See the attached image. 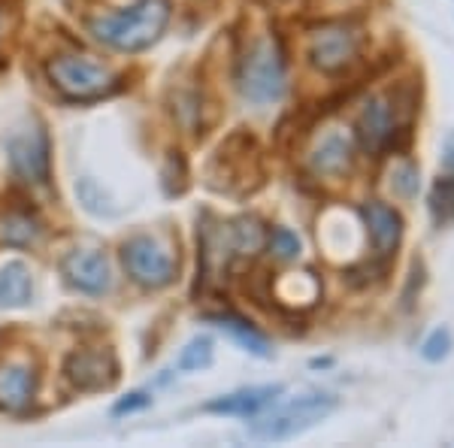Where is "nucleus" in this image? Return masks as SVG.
Masks as SVG:
<instances>
[{
	"mask_svg": "<svg viewBox=\"0 0 454 448\" xmlns=\"http://www.w3.org/2000/svg\"><path fill=\"white\" fill-rule=\"evenodd\" d=\"M34 300V279L27 263L10 261L0 267V306L4 310H21Z\"/></svg>",
	"mask_w": 454,
	"mask_h": 448,
	"instance_id": "f3484780",
	"label": "nucleus"
},
{
	"mask_svg": "<svg viewBox=\"0 0 454 448\" xmlns=\"http://www.w3.org/2000/svg\"><path fill=\"white\" fill-rule=\"evenodd\" d=\"M61 273L67 279L70 288L100 297L113 288V267H109L104 252H94V248H76V252L64 255Z\"/></svg>",
	"mask_w": 454,
	"mask_h": 448,
	"instance_id": "9b49d317",
	"label": "nucleus"
},
{
	"mask_svg": "<svg viewBox=\"0 0 454 448\" xmlns=\"http://www.w3.org/2000/svg\"><path fill=\"white\" fill-rule=\"evenodd\" d=\"M209 321H212L215 327H222L224 334L239 345V349L248 351V355L270 358V342H267V336L258 334V330L248 325V321L239 318V315H231V312H224V315H209Z\"/></svg>",
	"mask_w": 454,
	"mask_h": 448,
	"instance_id": "a211bd4d",
	"label": "nucleus"
},
{
	"mask_svg": "<svg viewBox=\"0 0 454 448\" xmlns=\"http://www.w3.org/2000/svg\"><path fill=\"white\" fill-rule=\"evenodd\" d=\"M209 185L224 194H246L248 176H261L258 143L248 130H237L218 145L215 158L209 161Z\"/></svg>",
	"mask_w": 454,
	"mask_h": 448,
	"instance_id": "423d86ee",
	"label": "nucleus"
},
{
	"mask_svg": "<svg viewBox=\"0 0 454 448\" xmlns=\"http://www.w3.org/2000/svg\"><path fill=\"white\" fill-rule=\"evenodd\" d=\"M449 351H451V334L445 327L434 330V334H430L421 345V355L427 358V361H442Z\"/></svg>",
	"mask_w": 454,
	"mask_h": 448,
	"instance_id": "b1692460",
	"label": "nucleus"
},
{
	"mask_svg": "<svg viewBox=\"0 0 454 448\" xmlns=\"http://www.w3.org/2000/svg\"><path fill=\"white\" fill-rule=\"evenodd\" d=\"M222 237L233 258H254L267 246V231L254 216H239L233 222L222 224Z\"/></svg>",
	"mask_w": 454,
	"mask_h": 448,
	"instance_id": "dca6fc26",
	"label": "nucleus"
},
{
	"mask_svg": "<svg viewBox=\"0 0 454 448\" xmlns=\"http://www.w3.org/2000/svg\"><path fill=\"white\" fill-rule=\"evenodd\" d=\"M160 182H164V191L170 197L182 194V191L188 188V164H185V158H182V152H170V158H167V164H164V173H160Z\"/></svg>",
	"mask_w": 454,
	"mask_h": 448,
	"instance_id": "4be33fe9",
	"label": "nucleus"
},
{
	"mask_svg": "<svg viewBox=\"0 0 454 448\" xmlns=\"http://www.w3.org/2000/svg\"><path fill=\"white\" fill-rule=\"evenodd\" d=\"M36 394V376L25 364H0V413H25Z\"/></svg>",
	"mask_w": 454,
	"mask_h": 448,
	"instance_id": "ddd939ff",
	"label": "nucleus"
},
{
	"mask_svg": "<svg viewBox=\"0 0 454 448\" xmlns=\"http://www.w3.org/2000/svg\"><path fill=\"white\" fill-rule=\"evenodd\" d=\"M419 167H412V164H403L394 170V191H397L400 197H415L419 194Z\"/></svg>",
	"mask_w": 454,
	"mask_h": 448,
	"instance_id": "393cba45",
	"label": "nucleus"
},
{
	"mask_svg": "<svg viewBox=\"0 0 454 448\" xmlns=\"http://www.w3.org/2000/svg\"><path fill=\"white\" fill-rule=\"evenodd\" d=\"M430 212L439 224L454 222V176H445L434 185V194H430Z\"/></svg>",
	"mask_w": 454,
	"mask_h": 448,
	"instance_id": "412c9836",
	"label": "nucleus"
},
{
	"mask_svg": "<svg viewBox=\"0 0 454 448\" xmlns=\"http://www.w3.org/2000/svg\"><path fill=\"white\" fill-rule=\"evenodd\" d=\"M40 237V227H36L27 216H10L0 224V240L6 246H31Z\"/></svg>",
	"mask_w": 454,
	"mask_h": 448,
	"instance_id": "aec40b11",
	"label": "nucleus"
},
{
	"mask_svg": "<svg viewBox=\"0 0 454 448\" xmlns=\"http://www.w3.org/2000/svg\"><path fill=\"white\" fill-rule=\"evenodd\" d=\"M46 76L67 100H98L115 88L113 70L85 55H58L46 64Z\"/></svg>",
	"mask_w": 454,
	"mask_h": 448,
	"instance_id": "20e7f679",
	"label": "nucleus"
},
{
	"mask_svg": "<svg viewBox=\"0 0 454 448\" xmlns=\"http://www.w3.org/2000/svg\"><path fill=\"white\" fill-rule=\"evenodd\" d=\"M267 242L279 261H294L300 255V240H297V233L288 231V227H276L273 233H267Z\"/></svg>",
	"mask_w": 454,
	"mask_h": 448,
	"instance_id": "5701e85b",
	"label": "nucleus"
},
{
	"mask_svg": "<svg viewBox=\"0 0 454 448\" xmlns=\"http://www.w3.org/2000/svg\"><path fill=\"white\" fill-rule=\"evenodd\" d=\"M357 55H361V34L346 21L321 25L309 36V64L327 76L348 70L357 61Z\"/></svg>",
	"mask_w": 454,
	"mask_h": 448,
	"instance_id": "6e6552de",
	"label": "nucleus"
},
{
	"mask_svg": "<svg viewBox=\"0 0 454 448\" xmlns=\"http://www.w3.org/2000/svg\"><path fill=\"white\" fill-rule=\"evenodd\" d=\"M149 403H152L149 394H145V391H134V394L124 397V400L115 403L113 415H130V413H137V409H145Z\"/></svg>",
	"mask_w": 454,
	"mask_h": 448,
	"instance_id": "a878e982",
	"label": "nucleus"
},
{
	"mask_svg": "<svg viewBox=\"0 0 454 448\" xmlns=\"http://www.w3.org/2000/svg\"><path fill=\"white\" fill-rule=\"evenodd\" d=\"M415 113V98L409 88H394L387 94H376L364 104L357 115V139L370 155L397 145V134H409L406 124Z\"/></svg>",
	"mask_w": 454,
	"mask_h": 448,
	"instance_id": "f03ea898",
	"label": "nucleus"
},
{
	"mask_svg": "<svg viewBox=\"0 0 454 448\" xmlns=\"http://www.w3.org/2000/svg\"><path fill=\"white\" fill-rule=\"evenodd\" d=\"M167 21H170L167 0H140L130 10L88 19V31L115 52H140L164 34Z\"/></svg>",
	"mask_w": 454,
	"mask_h": 448,
	"instance_id": "f257e3e1",
	"label": "nucleus"
},
{
	"mask_svg": "<svg viewBox=\"0 0 454 448\" xmlns=\"http://www.w3.org/2000/svg\"><path fill=\"white\" fill-rule=\"evenodd\" d=\"M282 394V385H261V388H239L233 394H222L215 400H209L203 406V413L212 415H233V418H248L258 415L261 409H267L270 403H276Z\"/></svg>",
	"mask_w": 454,
	"mask_h": 448,
	"instance_id": "f8f14e48",
	"label": "nucleus"
},
{
	"mask_svg": "<svg viewBox=\"0 0 454 448\" xmlns=\"http://www.w3.org/2000/svg\"><path fill=\"white\" fill-rule=\"evenodd\" d=\"M351 161H355V145L346 134L331 130L327 137H321V143L315 145L309 155V167L315 176H342L351 170Z\"/></svg>",
	"mask_w": 454,
	"mask_h": 448,
	"instance_id": "4468645a",
	"label": "nucleus"
},
{
	"mask_svg": "<svg viewBox=\"0 0 454 448\" xmlns=\"http://www.w3.org/2000/svg\"><path fill=\"white\" fill-rule=\"evenodd\" d=\"M442 164L449 167V170L454 173V134L445 139V155H442Z\"/></svg>",
	"mask_w": 454,
	"mask_h": 448,
	"instance_id": "bb28decb",
	"label": "nucleus"
},
{
	"mask_svg": "<svg viewBox=\"0 0 454 448\" xmlns=\"http://www.w3.org/2000/svg\"><path fill=\"white\" fill-rule=\"evenodd\" d=\"M64 379L73 391H109L119 381V361L109 349H76L64 361Z\"/></svg>",
	"mask_w": 454,
	"mask_h": 448,
	"instance_id": "9d476101",
	"label": "nucleus"
},
{
	"mask_svg": "<svg viewBox=\"0 0 454 448\" xmlns=\"http://www.w3.org/2000/svg\"><path fill=\"white\" fill-rule=\"evenodd\" d=\"M121 263L130 282H137L145 291H160L179 276V258L160 240L140 233L130 237L121 246Z\"/></svg>",
	"mask_w": 454,
	"mask_h": 448,
	"instance_id": "39448f33",
	"label": "nucleus"
},
{
	"mask_svg": "<svg viewBox=\"0 0 454 448\" xmlns=\"http://www.w3.org/2000/svg\"><path fill=\"white\" fill-rule=\"evenodd\" d=\"M364 222H367V231L372 237V246H376L379 255H391L394 248L400 246V237H403V218L394 212L391 207L385 203L372 200V203H364Z\"/></svg>",
	"mask_w": 454,
	"mask_h": 448,
	"instance_id": "2eb2a0df",
	"label": "nucleus"
},
{
	"mask_svg": "<svg viewBox=\"0 0 454 448\" xmlns=\"http://www.w3.org/2000/svg\"><path fill=\"white\" fill-rule=\"evenodd\" d=\"M237 85L252 104H273L285 94V58L270 36L254 43L237 67Z\"/></svg>",
	"mask_w": 454,
	"mask_h": 448,
	"instance_id": "7ed1b4c3",
	"label": "nucleus"
},
{
	"mask_svg": "<svg viewBox=\"0 0 454 448\" xmlns=\"http://www.w3.org/2000/svg\"><path fill=\"white\" fill-rule=\"evenodd\" d=\"M4 21H6L4 19V10H0V36H4Z\"/></svg>",
	"mask_w": 454,
	"mask_h": 448,
	"instance_id": "cd10ccee",
	"label": "nucleus"
},
{
	"mask_svg": "<svg viewBox=\"0 0 454 448\" xmlns=\"http://www.w3.org/2000/svg\"><path fill=\"white\" fill-rule=\"evenodd\" d=\"M212 364V340L209 336H194L185 349L176 358V370L179 373H200Z\"/></svg>",
	"mask_w": 454,
	"mask_h": 448,
	"instance_id": "6ab92c4d",
	"label": "nucleus"
},
{
	"mask_svg": "<svg viewBox=\"0 0 454 448\" xmlns=\"http://www.w3.org/2000/svg\"><path fill=\"white\" fill-rule=\"evenodd\" d=\"M336 409V397L331 394H306L300 400L288 403L279 413H273L263 421L252 424V436L254 439H273V443H282V439L300 436L309 428H315L318 421H325Z\"/></svg>",
	"mask_w": 454,
	"mask_h": 448,
	"instance_id": "0eeeda50",
	"label": "nucleus"
},
{
	"mask_svg": "<svg viewBox=\"0 0 454 448\" xmlns=\"http://www.w3.org/2000/svg\"><path fill=\"white\" fill-rule=\"evenodd\" d=\"M6 158H10L12 173L27 185H46L52 173V158H49V137L43 124L16 130L6 139Z\"/></svg>",
	"mask_w": 454,
	"mask_h": 448,
	"instance_id": "1a4fd4ad",
	"label": "nucleus"
}]
</instances>
